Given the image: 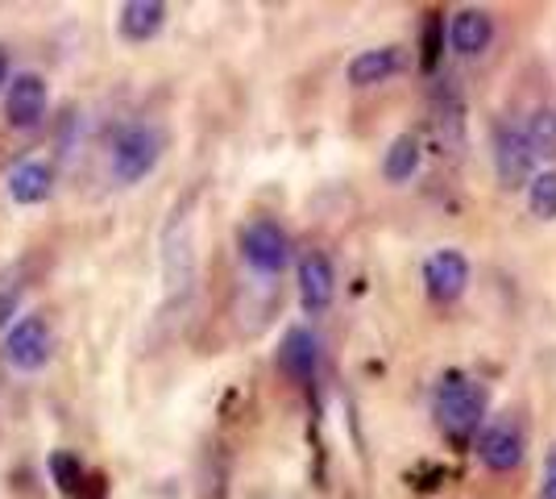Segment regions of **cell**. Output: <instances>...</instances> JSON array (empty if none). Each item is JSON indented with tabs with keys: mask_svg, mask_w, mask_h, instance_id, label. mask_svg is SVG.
Instances as JSON below:
<instances>
[{
	"mask_svg": "<svg viewBox=\"0 0 556 499\" xmlns=\"http://www.w3.org/2000/svg\"><path fill=\"white\" fill-rule=\"evenodd\" d=\"M337 296V271L325 250H307L300 259V304L303 312H325Z\"/></svg>",
	"mask_w": 556,
	"mask_h": 499,
	"instance_id": "obj_9",
	"label": "cell"
},
{
	"mask_svg": "<svg viewBox=\"0 0 556 499\" xmlns=\"http://www.w3.org/2000/svg\"><path fill=\"white\" fill-rule=\"evenodd\" d=\"M4 191H9L13 204H25V209L47 204L50 191H54V166L42 163V159H22L4 175Z\"/></svg>",
	"mask_w": 556,
	"mask_h": 499,
	"instance_id": "obj_10",
	"label": "cell"
},
{
	"mask_svg": "<svg viewBox=\"0 0 556 499\" xmlns=\"http://www.w3.org/2000/svg\"><path fill=\"white\" fill-rule=\"evenodd\" d=\"M444 42H448V25H444L437 13H432V17H428V29H424V67H428V72L437 67V59H441Z\"/></svg>",
	"mask_w": 556,
	"mask_h": 499,
	"instance_id": "obj_19",
	"label": "cell"
},
{
	"mask_svg": "<svg viewBox=\"0 0 556 499\" xmlns=\"http://www.w3.org/2000/svg\"><path fill=\"white\" fill-rule=\"evenodd\" d=\"M278 366H282L291 379L312 383L316 371H320V337L312 329H303V325L287 329L282 341H278Z\"/></svg>",
	"mask_w": 556,
	"mask_h": 499,
	"instance_id": "obj_11",
	"label": "cell"
},
{
	"mask_svg": "<svg viewBox=\"0 0 556 499\" xmlns=\"http://www.w3.org/2000/svg\"><path fill=\"white\" fill-rule=\"evenodd\" d=\"M50 354H54V329H50L47 316H38V312L22 316L13 329L4 333V362L13 371H22V375L42 371Z\"/></svg>",
	"mask_w": 556,
	"mask_h": 499,
	"instance_id": "obj_3",
	"label": "cell"
},
{
	"mask_svg": "<svg viewBox=\"0 0 556 499\" xmlns=\"http://www.w3.org/2000/svg\"><path fill=\"white\" fill-rule=\"evenodd\" d=\"M237 246H241L245 266H254L257 275H278L287 266V259H291V238H287V229L278 221H270V216L250 221L237 234Z\"/></svg>",
	"mask_w": 556,
	"mask_h": 499,
	"instance_id": "obj_4",
	"label": "cell"
},
{
	"mask_svg": "<svg viewBox=\"0 0 556 499\" xmlns=\"http://www.w3.org/2000/svg\"><path fill=\"white\" fill-rule=\"evenodd\" d=\"M424 287L437 304H453L462 300V291L469 287V259L462 250H432L428 262H424Z\"/></svg>",
	"mask_w": 556,
	"mask_h": 499,
	"instance_id": "obj_7",
	"label": "cell"
},
{
	"mask_svg": "<svg viewBox=\"0 0 556 499\" xmlns=\"http://www.w3.org/2000/svg\"><path fill=\"white\" fill-rule=\"evenodd\" d=\"M432 408H437V421H441L444 437L465 441V437H473L482 428V421H486V391H482V383L469 379L465 371H448L437 383Z\"/></svg>",
	"mask_w": 556,
	"mask_h": 499,
	"instance_id": "obj_1",
	"label": "cell"
},
{
	"mask_svg": "<svg viewBox=\"0 0 556 499\" xmlns=\"http://www.w3.org/2000/svg\"><path fill=\"white\" fill-rule=\"evenodd\" d=\"M419 159H424V146H419L416 134H399L391 146H387V159H382V175L391 184H407L419 171Z\"/></svg>",
	"mask_w": 556,
	"mask_h": 499,
	"instance_id": "obj_15",
	"label": "cell"
},
{
	"mask_svg": "<svg viewBox=\"0 0 556 499\" xmlns=\"http://www.w3.org/2000/svg\"><path fill=\"white\" fill-rule=\"evenodd\" d=\"M403 67V54L394 47H374V50H362V54H353V63H349V84L353 88H374V84H387L394 72Z\"/></svg>",
	"mask_w": 556,
	"mask_h": 499,
	"instance_id": "obj_14",
	"label": "cell"
},
{
	"mask_svg": "<svg viewBox=\"0 0 556 499\" xmlns=\"http://www.w3.org/2000/svg\"><path fill=\"white\" fill-rule=\"evenodd\" d=\"M166 134L150 121H138L129 129H121L113 142V175L116 184H141L154 166L163 163Z\"/></svg>",
	"mask_w": 556,
	"mask_h": 499,
	"instance_id": "obj_2",
	"label": "cell"
},
{
	"mask_svg": "<svg viewBox=\"0 0 556 499\" xmlns=\"http://www.w3.org/2000/svg\"><path fill=\"white\" fill-rule=\"evenodd\" d=\"M528 138H532L535 154H556V113L553 109H535L528 117Z\"/></svg>",
	"mask_w": 556,
	"mask_h": 499,
	"instance_id": "obj_18",
	"label": "cell"
},
{
	"mask_svg": "<svg viewBox=\"0 0 556 499\" xmlns=\"http://www.w3.org/2000/svg\"><path fill=\"white\" fill-rule=\"evenodd\" d=\"M528 209L540 221H553L556 216V171H540L528 184Z\"/></svg>",
	"mask_w": 556,
	"mask_h": 499,
	"instance_id": "obj_17",
	"label": "cell"
},
{
	"mask_svg": "<svg viewBox=\"0 0 556 499\" xmlns=\"http://www.w3.org/2000/svg\"><path fill=\"white\" fill-rule=\"evenodd\" d=\"M540 499H556V446L544 458V487H540Z\"/></svg>",
	"mask_w": 556,
	"mask_h": 499,
	"instance_id": "obj_21",
	"label": "cell"
},
{
	"mask_svg": "<svg viewBox=\"0 0 556 499\" xmlns=\"http://www.w3.org/2000/svg\"><path fill=\"white\" fill-rule=\"evenodd\" d=\"M17 304H22V287H4V291H0V329L4 333L17 325V321H13Z\"/></svg>",
	"mask_w": 556,
	"mask_h": 499,
	"instance_id": "obj_20",
	"label": "cell"
},
{
	"mask_svg": "<svg viewBox=\"0 0 556 499\" xmlns=\"http://www.w3.org/2000/svg\"><path fill=\"white\" fill-rule=\"evenodd\" d=\"M9 72H13V59H9V50L0 47V92L9 88Z\"/></svg>",
	"mask_w": 556,
	"mask_h": 499,
	"instance_id": "obj_22",
	"label": "cell"
},
{
	"mask_svg": "<svg viewBox=\"0 0 556 499\" xmlns=\"http://www.w3.org/2000/svg\"><path fill=\"white\" fill-rule=\"evenodd\" d=\"M494 42V22L486 9H457L448 17V50H457L465 59H478Z\"/></svg>",
	"mask_w": 556,
	"mask_h": 499,
	"instance_id": "obj_12",
	"label": "cell"
},
{
	"mask_svg": "<svg viewBox=\"0 0 556 499\" xmlns=\"http://www.w3.org/2000/svg\"><path fill=\"white\" fill-rule=\"evenodd\" d=\"M535 146L528 138V125H510L503 121L494 129V171H498V184L503 188H519V184H532L535 175Z\"/></svg>",
	"mask_w": 556,
	"mask_h": 499,
	"instance_id": "obj_5",
	"label": "cell"
},
{
	"mask_svg": "<svg viewBox=\"0 0 556 499\" xmlns=\"http://www.w3.org/2000/svg\"><path fill=\"white\" fill-rule=\"evenodd\" d=\"M47 79L38 72H17L4 88V117L13 129H34L38 121L47 117Z\"/></svg>",
	"mask_w": 556,
	"mask_h": 499,
	"instance_id": "obj_6",
	"label": "cell"
},
{
	"mask_svg": "<svg viewBox=\"0 0 556 499\" xmlns=\"http://www.w3.org/2000/svg\"><path fill=\"white\" fill-rule=\"evenodd\" d=\"M163 25H166L163 0H125L121 4V17H116V29H121L125 42H150V38H159Z\"/></svg>",
	"mask_w": 556,
	"mask_h": 499,
	"instance_id": "obj_13",
	"label": "cell"
},
{
	"mask_svg": "<svg viewBox=\"0 0 556 499\" xmlns=\"http://www.w3.org/2000/svg\"><path fill=\"white\" fill-rule=\"evenodd\" d=\"M523 453H528V437H523V428L515 425V421H490L478 433V458L486 462L490 471H498V475L515 471L523 462Z\"/></svg>",
	"mask_w": 556,
	"mask_h": 499,
	"instance_id": "obj_8",
	"label": "cell"
},
{
	"mask_svg": "<svg viewBox=\"0 0 556 499\" xmlns=\"http://www.w3.org/2000/svg\"><path fill=\"white\" fill-rule=\"evenodd\" d=\"M47 466H50V478H54V487L63 491L67 499H84V491H88V466L79 462V453H71V450H54L47 458Z\"/></svg>",
	"mask_w": 556,
	"mask_h": 499,
	"instance_id": "obj_16",
	"label": "cell"
}]
</instances>
